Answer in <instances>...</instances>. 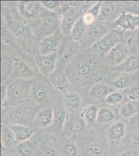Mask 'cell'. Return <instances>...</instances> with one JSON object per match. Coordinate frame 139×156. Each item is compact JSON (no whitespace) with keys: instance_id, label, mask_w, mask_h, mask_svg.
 Masks as SVG:
<instances>
[{"instance_id":"cell-11","label":"cell","mask_w":139,"mask_h":156,"mask_svg":"<svg viewBox=\"0 0 139 156\" xmlns=\"http://www.w3.org/2000/svg\"><path fill=\"white\" fill-rule=\"evenodd\" d=\"M82 50L80 42L73 40L70 36L64 37L57 51V62L55 71L65 72L67 67Z\"/></svg>"},{"instance_id":"cell-23","label":"cell","mask_w":139,"mask_h":156,"mask_svg":"<svg viewBox=\"0 0 139 156\" xmlns=\"http://www.w3.org/2000/svg\"><path fill=\"white\" fill-rule=\"evenodd\" d=\"M53 108L54 110L53 122L46 132L57 138H61L62 136L68 112L63 104L56 105Z\"/></svg>"},{"instance_id":"cell-20","label":"cell","mask_w":139,"mask_h":156,"mask_svg":"<svg viewBox=\"0 0 139 156\" xmlns=\"http://www.w3.org/2000/svg\"><path fill=\"white\" fill-rule=\"evenodd\" d=\"M120 119L117 107L107 105L104 101L99 105L96 126L106 128Z\"/></svg>"},{"instance_id":"cell-36","label":"cell","mask_w":139,"mask_h":156,"mask_svg":"<svg viewBox=\"0 0 139 156\" xmlns=\"http://www.w3.org/2000/svg\"><path fill=\"white\" fill-rule=\"evenodd\" d=\"M1 147L12 151L18 144L16 137L12 130L7 126L1 124Z\"/></svg>"},{"instance_id":"cell-38","label":"cell","mask_w":139,"mask_h":156,"mask_svg":"<svg viewBox=\"0 0 139 156\" xmlns=\"http://www.w3.org/2000/svg\"><path fill=\"white\" fill-rule=\"evenodd\" d=\"M88 29V26L85 23L82 16L73 27L70 37L73 40L80 42L86 36Z\"/></svg>"},{"instance_id":"cell-44","label":"cell","mask_w":139,"mask_h":156,"mask_svg":"<svg viewBox=\"0 0 139 156\" xmlns=\"http://www.w3.org/2000/svg\"><path fill=\"white\" fill-rule=\"evenodd\" d=\"M123 12L139 16V1H120Z\"/></svg>"},{"instance_id":"cell-33","label":"cell","mask_w":139,"mask_h":156,"mask_svg":"<svg viewBox=\"0 0 139 156\" xmlns=\"http://www.w3.org/2000/svg\"><path fill=\"white\" fill-rule=\"evenodd\" d=\"M111 72L133 73L139 71V54H132L119 66L109 68Z\"/></svg>"},{"instance_id":"cell-31","label":"cell","mask_w":139,"mask_h":156,"mask_svg":"<svg viewBox=\"0 0 139 156\" xmlns=\"http://www.w3.org/2000/svg\"><path fill=\"white\" fill-rule=\"evenodd\" d=\"M115 28H120L124 31L131 32L139 27V16L123 12L113 23Z\"/></svg>"},{"instance_id":"cell-37","label":"cell","mask_w":139,"mask_h":156,"mask_svg":"<svg viewBox=\"0 0 139 156\" xmlns=\"http://www.w3.org/2000/svg\"><path fill=\"white\" fill-rule=\"evenodd\" d=\"M7 126L14 133L17 143L30 139L35 133L34 130L30 126L17 124H9Z\"/></svg>"},{"instance_id":"cell-30","label":"cell","mask_w":139,"mask_h":156,"mask_svg":"<svg viewBox=\"0 0 139 156\" xmlns=\"http://www.w3.org/2000/svg\"><path fill=\"white\" fill-rule=\"evenodd\" d=\"M128 149L139 151V127L129 126L127 135L120 144V152Z\"/></svg>"},{"instance_id":"cell-14","label":"cell","mask_w":139,"mask_h":156,"mask_svg":"<svg viewBox=\"0 0 139 156\" xmlns=\"http://www.w3.org/2000/svg\"><path fill=\"white\" fill-rule=\"evenodd\" d=\"M88 131L86 123L80 114L68 112L62 137L77 141L86 135Z\"/></svg>"},{"instance_id":"cell-15","label":"cell","mask_w":139,"mask_h":156,"mask_svg":"<svg viewBox=\"0 0 139 156\" xmlns=\"http://www.w3.org/2000/svg\"><path fill=\"white\" fill-rule=\"evenodd\" d=\"M115 29L113 23H107L98 19L88 26V31L84 39L80 42L82 49H87L111 30Z\"/></svg>"},{"instance_id":"cell-29","label":"cell","mask_w":139,"mask_h":156,"mask_svg":"<svg viewBox=\"0 0 139 156\" xmlns=\"http://www.w3.org/2000/svg\"><path fill=\"white\" fill-rule=\"evenodd\" d=\"M48 77L56 90L62 95L73 91L72 85L65 75V72L55 71Z\"/></svg>"},{"instance_id":"cell-51","label":"cell","mask_w":139,"mask_h":156,"mask_svg":"<svg viewBox=\"0 0 139 156\" xmlns=\"http://www.w3.org/2000/svg\"><path fill=\"white\" fill-rule=\"evenodd\" d=\"M130 156H139V151H134L132 154H131Z\"/></svg>"},{"instance_id":"cell-47","label":"cell","mask_w":139,"mask_h":156,"mask_svg":"<svg viewBox=\"0 0 139 156\" xmlns=\"http://www.w3.org/2000/svg\"><path fill=\"white\" fill-rule=\"evenodd\" d=\"M83 20L84 21L85 23H86L88 26H90L91 25H92L96 20L98 18H96L90 12H87L85 13L82 15Z\"/></svg>"},{"instance_id":"cell-50","label":"cell","mask_w":139,"mask_h":156,"mask_svg":"<svg viewBox=\"0 0 139 156\" xmlns=\"http://www.w3.org/2000/svg\"><path fill=\"white\" fill-rule=\"evenodd\" d=\"M1 156H16L11 151H8L7 149L1 147Z\"/></svg>"},{"instance_id":"cell-25","label":"cell","mask_w":139,"mask_h":156,"mask_svg":"<svg viewBox=\"0 0 139 156\" xmlns=\"http://www.w3.org/2000/svg\"><path fill=\"white\" fill-rule=\"evenodd\" d=\"M42 133H35L30 139L19 143L11 151L16 156H34L37 151Z\"/></svg>"},{"instance_id":"cell-24","label":"cell","mask_w":139,"mask_h":156,"mask_svg":"<svg viewBox=\"0 0 139 156\" xmlns=\"http://www.w3.org/2000/svg\"><path fill=\"white\" fill-rule=\"evenodd\" d=\"M63 104L68 112L80 114L88 102L82 93L72 91L64 95Z\"/></svg>"},{"instance_id":"cell-1","label":"cell","mask_w":139,"mask_h":156,"mask_svg":"<svg viewBox=\"0 0 139 156\" xmlns=\"http://www.w3.org/2000/svg\"><path fill=\"white\" fill-rule=\"evenodd\" d=\"M109 68L103 57L82 49L65 69L73 91L85 93L95 84L107 80Z\"/></svg>"},{"instance_id":"cell-39","label":"cell","mask_w":139,"mask_h":156,"mask_svg":"<svg viewBox=\"0 0 139 156\" xmlns=\"http://www.w3.org/2000/svg\"><path fill=\"white\" fill-rule=\"evenodd\" d=\"M125 42L130 49L132 54H139V27L132 32L128 31Z\"/></svg>"},{"instance_id":"cell-48","label":"cell","mask_w":139,"mask_h":156,"mask_svg":"<svg viewBox=\"0 0 139 156\" xmlns=\"http://www.w3.org/2000/svg\"><path fill=\"white\" fill-rule=\"evenodd\" d=\"M102 3V1H98L97 3L95 5H94L88 11V12H90L96 18H98L99 15L100 14V12L101 7Z\"/></svg>"},{"instance_id":"cell-17","label":"cell","mask_w":139,"mask_h":156,"mask_svg":"<svg viewBox=\"0 0 139 156\" xmlns=\"http://www.w3.org/2000/svg\"><path fill=\"white\" fill-rule=\"evenodd\" d=\"M132 54L125 41L119 43L103 57L104 62L109 68L119 66Z\"/></svg>"},{"instance_id":"cell-16","label":"cell","mask_w":139,"mask_h":156,"mask_svg":"<svg viewBox=\"0 0 139 156\" xmlns=\"http://www.w3.org/2000/svg\"><path fill=\"white\" fill-rule=\"evenodd\" d=\"M60 138L47 132L42 133L37 151L34 156H61Z\"/></svg>"},{"instance_id":"cell-27","label":"cell","mask_w":139,"mask_h":156,"mask_svg":"<svg viewBox=\"0 0 139 156\" xmlns=\"http://www.w3.org/2000/svg\"><path fill=\"white\" fill-rule=\"evenodd\" d=\"M40 74L48 76L54 73L57 62V51L47 55H36L34 57Z\"/></svg>"},{"instance_id":"cell-12","label":"cell","mask_w":139,"mask_h":156,"mask_svg":"<svg viewBox=\"0 0 139 156\" xmlns=\"http://www.w3.org/2000/svg\"><path fill=\"white\" fill-rule=\"evenodd\" d=\"M128 120L120 119L111 124L104 130L105 136L112 154L120 153V148L122 141L128 132Z\"/></svg>"},{"instance_id":"cell-28","label":"cell","mask_w":139,"mask_h":156,"mask_svg":"<svg viewBox=\"0 0 139 156\" xmlns=\"http://www.w3.org/2000/svg\"><path fill=\"white\" fill-rule=\"evenodd\" d=\"M64 37L60 32L41 40L39 42V54L47 55L57 51Z\"/></svg>"},{"instance_id":"cell-49","label":"cell","mask_w":139,"mask_h":156,"mask_svg":"<svg viewBox=\"0 0 139 156\" xmlns=\"http://www.w3.org/2000/svg\"><path fill=\"white\" fill-rule=\"evenodd\" d=\"M129 126L139 127V114L128 120Z\"/></svg>"},{"instance_id":"cell-22","label":"cell","mask_w":139,"mask_h":156,"mask_svg":"<svg viewBox=\"0 0 139 156\" xmlns=\"http://www.w3.org/2000/svg\"><path fill=\"white\" fill-rule=\"evenodd\" d=\"M123 12L120 1H102L98 19L107 23H114Z\"/></svg>"},{"instance_id":"cell-18","label":"cell","mask_w":139,"mask_h":156,"mask_svg":"<svg viewBox=\"0 0 139 156\" xmlns=\"http://www.w3.org/2000/svg\"><path fill=\"white\" fill-rule=\"evenodd\" d=\"M139 79V71L133 73H115L109 71L107 75V82L116 90L128 89L134 82Z\"/></svg>"},{"instance_id":"cell-5","label":"cell","mask_w":139,"mask_h":156,"mask_svg":"<svg viewBox=\"0 0 139 156\" xmlns=\"http://www.w3.org/2000/svg\"><path fill=\"white\" fill-rule=\"evenodd\" d=\"M104 130V128L96 126L76 141L79 145L82 156H114L109 150Z\"/></svg>"},{"instance_id":"cell-45","label":"cell","mask_w":139,"mask_h":156,"mask_svg":"<svg viewBox=\"0 0 139 156\" xmlns=\"http://www.w3.org/2000/svg\"><path fill=\"white\" fill-rule=\"evenodd\" d=\"M98 1H68L72 6L79 9L83 14L87 12Z\"/></svg>"},{"instance_id":"cell-3","label":"cell","mask_w":139,"mask_h":156,"mask_svg":"<svg viewBox=\"0 0 139 156\" xmlns=\"http://www.w3.org/2000/svg\"><path fill=\"white\" fill-rule=\"evenodd\" d=\"M40 109L30 98L16 105L4 107L1 112V124L32 127L35 116Z\"/></svg>"},{"instance_id":"cell-32","label":"cell","mask_w":139,"mask_h":156,"mask_svg":"<svg viewBox=\"0 0 139 156\" xmlns=\"http://www.w3.org/2000/svg\"><path fill=\"white\" fill-rule=\"evenodd\" d=\"M120 118L128 120L139 114V101L125 98L122 104L118 107Z\"/></svg>"},{"instance_id":"cell-9","label":"cell","mask_w":139,"mask_h":156,"mask_svg":"<svg viewBox=\"0 0 139 156\" xmlns=\"http://www.w3.org/2000/svg\"><path fill=\"white\" fill-rule=\"evenodd\" d=\"M12 71L11 76L32 81L40 75L34 57L25 52L12 59Z\"/></svg>"},{"instance_id":"cell-6","label":"cell","mask_w":139,"mask_h":156,"mask_svg":"<svg viewBox=\"0 0 139 156\" xmlns=\"http://www.w3.org/2000/svg\"><path fill=\"white\" fill-rule=\"evenodd\" d=\"M63 9L54 12L44 9L37 22L31 28L39 41L44 37L61 32Z\"/></svg>"},{"instance_id":"cell-2","label":"cell","mask_w":139,"mask_h":156,"mask_svg":"<svg viewBox=\"0 0 139 156\" xmlns=\"http://www.w3.org/2000/svg\"><path fill=\"white\" fill-rule=\"evenodd\" d=\"M1 5V20L17 39L23 52L33 57L39 55V40L31 28L18 18L5 1H2Z\"/></svg>"},{"instance_id":"cell-26","label":"cell","mask_w":139,"mask_h":156,"mask_svg":"<svg viewBox=\"0 0 139 156\" xmlns=\"http://www.w3.org/2000/svg\"><path fill=\"white\" fill-rule=\"evenodd\" d=\"M54 118V110L52 107L41 109L35 116L31 128L35 133L46 132L51 126Z\"/></svg>"},{"instance_id":"cell-19","label":"cell","mask_w":139,"mask_h":156,"mask_svg":"<svg viewBox=\"0 0 139 156\" xmlns=\"http://www.w3.org/2000/svg\"><path fill=\"white\" fill-rule=\"evenodd\" d=\"M116 91L107 83V80L99 82L92 85L86 92L83 93L88 102V104L92 103H100L104 101L109 94Z\"/></svg>"},{"instance_id":"cell-42","label":"cell","mask_w":139,"mask_h":156,"mask_svg":"<svg viewBox=\"0 0 139 156\" xmlns=\"http://www.w3.org/2000/svg\"><path fill=\"white\" fill-rule=\"evenodd\" d=\"M41 5L45 9L50 12H57L64 9L67 1H41Z\"/></svg>"},{"instance_id":"cell-40","label":"cell","mask_w":139,"mask_h":156,"mask_svg":"<svg viewBox=\"0 0 139 156\" xmlns=\"http://www.w3.org/2000/svg\"><path fill=\"white\" fill-rule=\"evenodd\" d=\"M125 98L126 96L123 91L116 90L109 94L105 99L104 102L107 105L118 108L125 100Z\"/></svg>"},{"instance_id":"cell-41","label":"cell","mask_w":139,"mask_h":156,"mask_svg":"<svg viewBox=\"0 0 139 156\" xmlns=\"http://www.w3.org/2000/svg\"><path fill=\"white\" fill-rule=\"evenodd\" d=\"M1 82H5L10 77L12 71V59L5 58L1 57Z\"/></svg>"},{"instance_id":"cell-4","label":"cell","mask_w":139,"mask_h":156,"mask_svg":"<svg viewBox=\"0 0 139 156\" xmlns=\"http://www.w3.org/2000/svg\"><path fill=\"white\" fill-rule=\"evenodd\" d=\"M30 98L44 109L63 104L64 95L56 90L49 77L40 74L32 80Z\"/></svg>"},{"instance_id":"cell-8","label":"cell","mask_w":139,"mask_h":156,"mask_svg":"<svg viewBox=\"0 0 139 156\" xmlns=\"http://www.w3.org/2000/svg\"><path fill=\"white\" fill-rule=\"evenodd\" d=\"M32 80H25L10 76L4 83L7 88V99L5 107L16 105L30 98Z\"/></svg>"},{"instance_id":"cell-13","label":"cell","mask_w":139,"mask_h":156,"mask_svg":"<svg viewBox=\"0 0 139 156\" xmlns=\"http://www.w3.org/2000/svg\"><path fill=\"white\" fill-rule=\"evenodd\" d=\"M1 57L12 59L23 53L19 43L12 32L1 20Z\"/></svg>"},{"instance_id":"cell-34","label":"cell","mask_w":139,"mask_h":156,"mask_svg":"<svg viewBox=\"0 0 139 156\" xmlns=\"http://www.w3.org/2000/svg\"><path fill=\"white\" fill-rule=\"evenodd\" d=\"M100 103H92L83 107L80 115L84 119L88 129H90L96 126L97 115Z\"/></svg>"},{"instance_id":"cell-43","label":"cell","mask_w":139,"mask_h":156,"mask_svg":"<svg viewBox=\"0 0 139 156\" xmlns=\"http://www.w3.org/2000/svg\"><path fill=\"white\" fill-rule=\"evenodd\" d=\"M125 96L129 99L139 101V79L128 88L123 91Z\"/></svg>"},{"instance_id":"cell-46","label":"cell","mask_w":139,"mask_h":156,"mask_svg":"<svg viewBox=\"0 0 139 156\" xmlns=\"http://www.w3.org/2000/svg\"><path fill=\"white\" fill-rule=\"evenodd\" d=\"M7 88L4 82H1V108L5 104L7 99Z\"/></svg>"},{"instance_id":"cell-7","label":"cell","mask_w":139,"mask_h":156,"mask_svg":"<svg viewBox=\"0 0 139 156\" xmlns=\"http://www.w3.org/2000/svg\"><path fill=\"white\" fill-rule=\"evenodd\" d=\"M24 23L32 28L41 16L44 8L40 1H5Z\"/></svg>"},{"instance_id":"cell-21","label":"cell","mask_w":139,"mask_h":156,"mask_svg":"<svg viewBox=\"0 0 139 156\" xmlns=\"http://www.w3.org/2000/svg\"><path fill=\"white\" fill-rule=\"evenodd\" d=\"M83 14L79 9L71 6L67 1L64 7L61 22V33L64 37H69L76 23Z\"/></svg>"},{"instance_id":"cell-10","label":"cell","mask_w":139,"mask_h":156,"mask_svg":"<svg viewBox=\"0 0 139 156\" xmlns=\"http://www.w3.org/2000/svg\"><path fill=\"white\" fill-rule=\"evenodd\" d=\"M127 36V31H124L120 28H116L106 34L87 50L96 55L104 57L118 43L125 41Z\"/></svg>"},{"instance_id":"cell-35","label":"cell","mask_w":139,"mask_h":156,"mask_svg":"<svg viewBox=\"0 0 139 156\" xmlns=\"http://www.w3.org/2000/svg\"><path fill=\"white\" fill-rule=\"evenodd\" d=\"M61 156H82L77 142L65 137L60 138Z\"/></svg>"}]
</instances>
